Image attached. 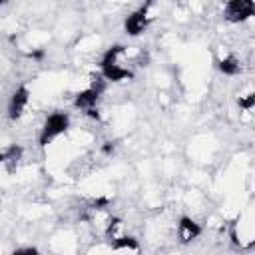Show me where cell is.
<instances>
[{
  "label": "cell",
  "instance_id": "1",
  "mask_svg": "<svg viewBox=\"0 0 255 255\" xmlns=\"http://www.w3.org/2000/svg\"><path fill=\"white\" fill-rule=\"evenodd\" d=\"M70 128V116L66 112H54L46 118V122L42 124V129H40V137H38V143L44 147L48 143H52L56 137H60L62 133H66Z\"/></svg>",
  "mask_w": 255,
  "mask_h": 255
},
{
  "label": "cell",
  "instance_id": "2",
  "mask_svg": "<svg viewBox=\"0 0 255 255\" xmlns=\"http://www.w3.org/2000/svg\"><path fill=\"white\" fill-rule=\"evenodd\" d=\"M151 10H153V4H143V6H139L137 10H133L131 14H128V18H126V22H124L126 32H128L129 36H139V34H143V32L147 30L149 22L153 20Z\"/></svg>",
  "mask_w": 255,
  "mask_h": 255
},
{
  "label": "cell",
  "instance_id": "3",
  "mask_svg": "<svg viewBox=\"0 0 255 255\" xmlns=\"http://www.w3.org/2000/svg\"><path fill=\"white\" fill-rule=\"evenodd\" d=\"M255 14V4L251 0H231L223 4V16L231 24H243Z\"/></svg>",
  "mask_w": 255,
  "mask_h": 255
},
{
  "label": "cell",
  "instance_id": "4",
  "mask_svg": "<svg viewBox=\"0 0 255 255\" xmlns=\"http://www.w3.org/2000/svg\"><path fill=\"white\" fill-rule=\"evenodd\" d=\"M30 104V90L26 86H20L14 90L8 102V118L10 120H20L26 114V108Z\"/></svg>",
  "mask_w": 255,
  "mask_h": 255
},
{
  "label": "cell",
  "instance_id": "5",
  "mask_svg": "<svg viewBox=\"0 0 255 255\" xmlns=\"http://www.w3.org/2000/svg\"><path fill=\"white\" fill-rule=\"evenodd\" d=\"M201 225L195 221V219H191V217H187V215H183V217H179V221H177V227H175V233H177V239H179V243H191V241H195L199 235H201Z\"/></svg>",
  "mask_w": 255,
  "mask_h": 255
},
{
  "label": "cell",
  "instance_id": "6",
  "mask_svg": "<svg viewBox=\"0 0 255 255\" xmlns=\"http://www.w3.org/2000/svg\"><path fill=\"white\" fill-rule=\"evenodd\" d=\"M215 64H217L219 72H221V74H225V76H237V74L241 72V64H239L237 56H235V54H231L229 50H225V46H223V50H219V52H217Z\"/></svg>",
  "mask_w": 255,
  "mask_h": 255
},
{
  "label": "cell",
  "instance_id": "7",
  "mask_svg": "<svg viewBox=\"0 0 255 255\" xmlns=\"http://www.w3.org/2000/svg\"><path fill=\"white\" fill-rule=\"evenodd\" d=\"M126 235H128V225H126V221H124L122 217H116V215H114V219H112V223L108 225L104 237L108 239V243H114V241H118V239H122V237H126Z\"/></svg>",
  "mask_w": 255,
  "mask_h": 255
},
{
  "label": "cell",
  "instance_id": "8",
  "mask_svg": "<svg viewBox=\"0 0 255 255\" xmlns=\"http://www.w3.org/2000/svg\"><path fill=\"white\" fill-rule=\"evenodd\" d=\"M110 247H112V251H116V253H122V251H126V253H137L139 243H137V239H135L133 235H126V237H122V239L110 243Z\"/></svg>",
  "mask_w": 255,
  "mask_h": 255
},
{
  "label": "cell",
  "instance_id": "9",
  "mask_svg": "<svg viewBox=\"0 0 255 255\" xmlns=\"http://www.w3.org/2000/svg\"><path fill=\"white\" fill-rule=\"evenodd\" d=\"M237 104H239V110L241 112H253V108H255V92L253 90H247L245 94H239Z\"/></svg>",
  "mask_w": 255,
  "mask_h": 255
},
{
  "label": "cell",
  "instance_id": "10",
  "mask_svg": "<svg viewBox=\"0 0 255 255\" xmlns=\"http://www.w3.org/2000/svg\"><path fill=\"white\" fill-rule=\"evenodd\" d=\"M12 255H40V251H38L36 247H20V249H16Z\"/></svg>",
  "mask_w": 255,
  "mask_h": 255
}]
</instances>
